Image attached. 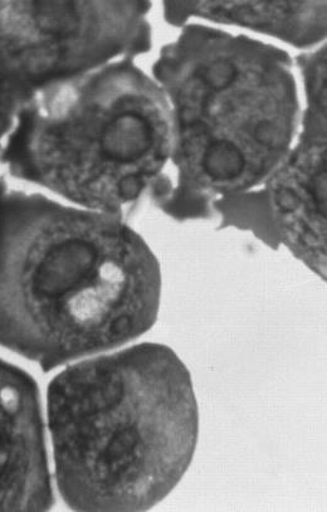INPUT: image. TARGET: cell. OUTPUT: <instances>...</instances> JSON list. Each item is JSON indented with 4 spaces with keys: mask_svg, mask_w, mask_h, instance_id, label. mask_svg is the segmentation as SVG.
Returning a JSON list of instances; mask_svg holds the SVG:
<instances>
[{
    "mask_svg": "<svg viewBox=\"0 0 327 512\" xmlns=\"http://www.w3.org/2000/svg\"><path fill=\"white\" fill-rule=\"evenodd\" d=\"M172 112L177 183L151 197L179 222L260 187L289 154L300 104L292 61L257 39L188 24L153 66Z\"/></svg>",
    "mask_w": 327,
    "mask_h": 512,
    "instance_id": "cell-3",
    "label": "cell"
},
{
    "mask_svg": "<svg viewBox=\"0 0 327 512\" xmlns=\"http://www.w3.org/2000/svg\"><path fill=\"white\" fill-rule=\"evenodd\" d=\"M58 491L75 511H148L193 461L199 409L172 348L144 343L71 365L47 393Z\"/></svg>",
    "mask_w": 327,
    "mask_h": 512,
    "instance_id": "cell-2",
    "label": "cell"
},
{
    "mask_svg": "<svg viewBox=\"0 0 327 512\" xmlns=\"http://www.w3.org/2000/svg\"><path fill=\"white\" fill-rule=\"evenodd\" d=\"M55 501L38 385L0 359V511H48Z\"/></svg>",
    "mask_w": 327,
    "mask_h": 512,
    "instance_id": "cell-7",
    "label": "cell"
},
{
    "mask_svg": "<svg viewBox=\"0 0 327 512\" xmlns=\"http://www.w3.org/2000/svg\"><path fill=\"white\" fill-rule=\"evenodd\" d=\"M24 100L14 86L0 73V154L16 121Z\"/></svg>",
    "mask_w": 327,
    "mask_h": 512,
    "instance_id": "cell-9",
    "label": "cell"
},
{
    "mask_svg": "<svg viewBox=\"0 0 327 512\" xmlns=\"http://www.w3.org/2000/svg\"><path fill=\"white\" fill-rule=\"evenodd\" d=\"M174 27L190 18L251 29L296 48L319 45L326 37V0H163Z\"/></svg>",
    "mask_w": 327,
    "mask_h": 512,
    "instance_id": "cell-8",
    "label": "cell"
},
{
    "mask_svg": "<svg viewBox=\"0 0 327 512\" xmlns=\"http://www.w3.org/2000/svg\"><path fill=\"white\" fill-rule=\"evenodd\" d=\"M297 65L307 100L300 139L261 193L280 245L326 281V47Z\"/></svg>",
    "mask_w": 327,
    "mask_h": 512,
    "instance_id": "cell-6",
    "label": "cell"
},
{
    "mask_svg": "<svg viewBox=\"0 0 327 512\" xmlns=\"http://www.w3.org/2000/svg\"><path fill=\"white\" fill-rule=\"evenodd\" d=\"M158 258L122 217L0 177V345L43 372L120 348L158 319Z\"/></svg>",
    "mask_w": 327,
    "mask_h": 512,
    "instance_id": "cell-1",
    "label": "cell"
},
{
    "mask_svg": "<svg viewBox=\"0 0 327 512\" xmlns=\"http://www.w3.org/2000/svg\"><path fill=\"white\" fill-rule=\"evenodd\" d=\"M149 0H0V73L26 101L150 51Z\"/></svg>",
    "mask_w": 327,
    "mask_h": 512,
    "instance_id": "cell-5",
    "label": "cell"
},
{
    "mask_svg": "<svg viewBox=\"0 0 327 512\" xmlns=\"http://www.w3.org/2000/svg\"><path fill=\"white\" fill-rule=\"evenodd\" d=\"M172 145L167 95L124 58L24 101L0 163L77 207L122 217L165 177Z\"/></svg>",
    "mask_w": 327,
    "mask_h": 512,
    "instance_id": "cell-4",
    "label": "cell"
}]
</instances>
